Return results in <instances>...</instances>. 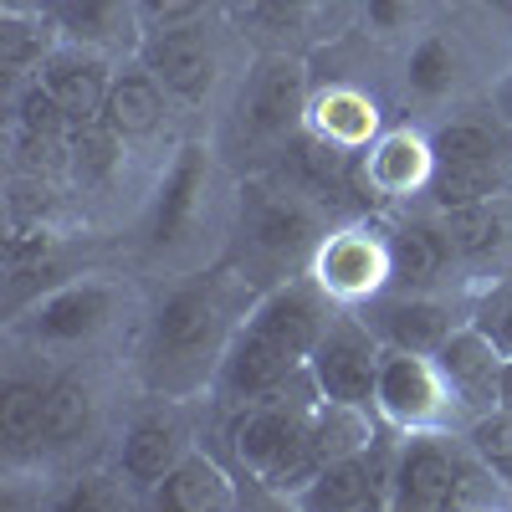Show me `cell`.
I'll use <instances>...</instances> for the list:
<instances>
[{
  "mask_svg": "<svg viewBox=\"0 0 512 512\" xmlns=\"http://www.w3.org/2000/svg\"><path fill=\"white\" fill-rule=\"evenodd\" d=\"M431 159H502V144L487 123H446L431 139Z\"/></svg>",
  "mask_w": 512,
  "mask_h": 512,
  "instance_id": "cell-31",
  "label": "cell"
},
{
  "mask_svg": "<svg viewBox=\"0 0 512 512\" xmlns=\"http://www.w3.org/2000/svg\"><path fill=\"white\" fill-rule=\"evenodd\" d=\"M205 11V0H139V26H175V21H195Z\"/></svg>",
  "mask_w": 512,
  "mask_h": 512,
  "instance_id": "cell-33",
  "label": "cell"
},
{
  "mask_svg": "<svg viewBox=\"0 0 512 512\" xmlns=\"http://www.w3.org/2000/svg\"><path fill=\"white\" fill-rule=\"evenodd\" d=\"M507 103H512V93H507Z\"/></svg>",
  "mask_w": 512,
  "mask_h": 512,
  "instance_id": "cell-39",
  "label": "cell"
},
{
  "mask_svg": "<svg viewBox=\"0 0 512 512\" xmlns=\"http://www.w3.org/2000/svg\"><path fill=\"white\" fill-rule=\"evenodd\" d=\"M415 180H431V149H420L415 139L395 134V139H384L369 164L359 169V185L364 190H379V195H400L410 190Z\"/></svg>",
  "mask_w": 512,
  "mask_h": 512,
  "instance_id": "cell-26",
  "label": "cell"
},
{
  "mask_svg": "<svg viewBox=\"0 0 512 512\" xmlns=\"http://www.w3.org/2000/svg\"><path fill=\"white\" fill-rule=\"evenodd\" d=\"M113 313H118V287L103 277H77V282H57L47 297H36L26 333L36 344H88L113 323Z\"/></svg>",
  "mask_w": 512,
  "mask_h": 512,
  "instance_id": "cell-10",
  "label": "cell"
},
{
  "mask_svg": "<svg viewBox=\"0 0 512 512\" xmlns=\"http://www.w3.org/2000/svg\"><path fill=\"white\" fill-rule=\"evenodd\" d=\"M118 487H123V482L88 477V482H77V487L62 497V507H118V502H123V497H118Z\"/></svg>",
  "mask_w": 512,
  "mask_h": 512,
  "instance_id": "cell-34",
  "label": "cell"
},
{
  "mask_svg": "<svg viewBox=\"0 0 512 512\" xmlns=\"http://www.w3.org/2000/svg\"><path fill=\"white\" fill-rule=\"evenodd\" d=\"M313 128H318V134H328L333 144L354 149V144H364V139L374 134V103H364V98L349 93V88H338V93L323 98V118H318Z\"/></svg>",
  "mask_w": 512,
  "mask_h": 512,
  "instance_id": "cell-28",
  "label": "cell"
},
{
  "mask_svg": "<svg viewBox=\"0 0 512 512\" xmlns=\"http://www.w3.org/2000/svg\"><path fill=\"white\" fill-rule=\"evenodd\" d=\"M190 456V425L175 405H154L144 410L134 425L123 431L118 446V477H128V487L149 492L154 482H164L175 466Z\"/></svg>",
  "mask_w": 512,
  "mask_h": 512,
  "instance_id": "cell-14",
  "label": "cell"
},
{
  "mask_svg": "<svg viewBox=\"0 0 512 512\" xmlns=\"http://www.w3.org/2000/svg\"><path fill=\"white\" fill-rule=\"evenodd\" d=\"M420 6L425 0H364V21L379 31V36H400L420 21Z\"/></svg>",
  "mask_w": 512,
  "mask_h": 512,
  "instance_id": "cell-32",
  "label": "cell"
},
{
  "mask_svg": "<svg viewBox=\"0 0 512 512\" xmlns=\"http://www.w3.org/2000/svg\"><path fill=\"white\" fill-rule=\"evenodd\" d=\"M482 477H497V472L472 451V441L456 446L441 431H410V441L395 451L390 507H410V512L466 507V502H472V487Z\"/></svg>",
  "mask_w": 512,
  "mask_h": 512,
  "instance_id": "cell-4",
  "label": "cell"
},
{
  "mask_svg": "<svg viewBox=\"0 0 512 512\" xmlns=\"http://www.w3.org/2000/svg\"><path fill=\"white\" fill-rule=\"evenodd\" d=\"M210 210V149L205 144H185L169 164V175L159 185V200H154V221H149V246L154 251H169L190 241V231L205 221Z\"/></svg>",
  "mask_w": 512,
  "mask_h": 512,
  "instance_id": "cell-13",
  "label": "cell"
},
{
  "mask_svg": "<svg viewBox=\"0 0 512 512\" xmlns=\"http://www.w3.org/2000/svg\"><path fill=\"white\" fill-rule=\"evenodd\" d=\"M41 425H47V384L11 374L0 384V441L11 456L41 451Z\"/></svg>",
  "mask_w": 512,
  "mask_h": 512,
  "instance_id": "cell-24",
  "label": "cell"
},
{
  "mask_svg": "<svg viewBox=\"0 0 512 512\" xmlns=\"http://www.w3.org/2000/svg\"><path fill=\"white\" fill-rule=\"evenodd\" d=\"M62 31L52 26L47 11H6L0 16V72H6V82H26L41 72V62H47L57 52Z\"/></svg>",
  "mask_w": 512,
  "mask_h": 512,
  "instance_id": "cell-21",
  "label": "cell"
},
{
  "mask_svg": "<svg viewBox=\"0 0 512 512\" xmlns=\"http://www.w3.org/2000/svg\"><path fill=\"white\" fill-rule=\"evenodd\" d=\"M502 405H512V359L502 364Z\"/></svg>",
  "mask_w": 512,
  "mask_h": 512,
  "instance_id": "cell-36",
  "label": "cell"
},
{
  "mask_svg": "<svg viewBox=\"0 0 512 512\" xmlns=\"http://www.w3.org/2000/svg\"><path fill=\"white\" fill-rule=\"evenodd\" d=\"M451 256H456V246H451L446 226H420V221L400 226L390 236V287H410V292L436 287L441 272L451 267Z\"/></svg>",
  "mask_w": 512,
  "mask_h": 512,
  "instance_id": "cell-20",
  "label": "cell"
},
{
  "mask_svg": "<svg viewBox=\"0 0 512 512\" xmlns=\"http://www.w3.org/2000/svg\"><path fill=\"white\" fill-rule=\"evenodd\" d=\"M236 123L251 144H287L308 128V72L287 52H267L236 98Z\"/></svg>",
  "mask_w": 512,
  "mask_h": 512,
  "instance_id": "cell-5",
  "label": "cell"
},
{
  "mask_svg": "<svg viewBox=\"0 0 512 512\" xmlns=\"http://www.w3.org/2000/svg\"><path fill=\"white\" fill-rule=\"evenodd\" d=\"M456 41L446 31H431V36H420L415 41V52H410V93L425 98V103H436L456 88Z\"/></svg>",
  "mask_w": 512,
  "mask_h": 512,
  "instance_id": "cell-27",
  "label": "cell"
},
{
  "mask_svg": "<svg viewBox=\"0 0 512 512\" xmlns=\"http://www.w3.org/2000/svg\"><path fill=\"white\" fill-rule=\"evenodd\" d=\"M425 195L436 200V210L497 200V195H507V164L502 159H431Z\"/></svg>",
  "mask_w": 512,
  "mask_h": 512,
  "instance_id": "cell-22",
  "label": "cell"
},
{
  "mask_svg": "<svg viewBox=\"0 0 512 512\" xmlns=\"http://www.w3.org/2000/svg\"><path fill=\"white\" fill-rule=\"evenodd\" d=\"M149 502L169 507V512H226V507H236V487L210 456L190 451L164 482L149 487Z\"/></svg>",
  "mask_w": 512,
  "mask_h": 512,
  "instance_id": "cell-18",
  "label": "cell"
},
{
  "mask_svg": "<svg viewBox=\"0 0 512 512\" xmlns=\"http://www.w3.org/2000/svg\"><path fill=\"white\" fill-rule=\"evenodd\" d=\"M41 88H47L72 123H93L103 118V103H108V88H113V72L103 62L98 47H82V41H57V52L41 62Z\"/></svg>",
  "mask_w": 512,
  "mask_h": 512,
  "instance_id": "cell-15",
  "label": "cell"
},
{
  "mask_svg": "<svg viewBox=\"0 0 512 512\" xmlns=\"http://www.w3.org/2000/svg\"><path fill=\"white\" fill-rule=\"evenodd\" d=\"M466 441H472V451L497 472V482L512 492V405H497L487 415H477L472 425H466Z\"/></svg>",
  "mask_w": 512,
  "mask_h": 512,
  "instance_id": "cell-29",
  "label": "cell"
},
{
  "mask_svg": "<svg viewBox=\"0 0 512 512\" xmlns=\"http://www.w3.org/2000/svg\"><path fill=\"white\" fill-rule=\"evenodd\" d=\"M492 11H502V16H512V0H487Z\"/></svg>",
  "mask_w": 512,
  "mask_h": 512,
  "instance_id": "cell-38",
  "label": "cell"
},
{
  "mask_svg": "<svg viewBox=\"0 0 512 512\" xmlns=\"http://www.w3.org/2000/svg\"><path fill=\"white\" fill-rule=\"evenodd\" d=\"M164 103L169 93L159 88V77L139 62L134 72H113V88L103 103V123L128 144V139H149L154 128L164 123Z\"/></svg>",
  "mask_w": 512,
  "mask_h": 512,
  "instance_id": "cell-19",
  "label": "cell"
},
{
  "mask_svg": "<svg viewBox=\"0 0 512 512\" xmlns=\"http://www.w3.org/2000/svg\"><path fill=\"white\" fill-rule=\"evenodd\" d=\"M251 308H256V297L241 267L236 272L216 267V272L180 282L154 308L149 344H144V384L164 400H180V395L216 384V369Z\"/></svg>",
  "mask_w": 512,
  "mask_h": 512,
  "instance_id": "cell-1",
  "label": "cell"
},
{
  "mask_svg": "<svg viewBox=\"0 0 512 512\" xmlns=\"http://www.w3.org/2000/svg\"><path fill=\"white\" fill-rule=\"evenodd\" d=\"M477 323L492 333V344H497V349L512 359V297H502V303H497L487 318H477Z\"/></svg>",
  "mask_w": 512,
  "mask_h": 512,
  "instance_id": "cell-35",
  "label": "cell"
},
{
  "mask_svg": "<svg viewBox=\"0 0 512 512\" xmlns=\"http://www.w3.org/2000/svg\"><path fill=\"white\" fill-rule=\"evenodd\" d=\"M6 11H41V0H0Z\"/></svg>",
  "mask_w": 512,
  "mask_h": 512,
  "instance_id": "cell-37",
  "label": "cell"
},
{
  "mask_svg": "<svg viewBox=\"0 0 512 512\" xmlns=\"http://www.w3.org/2000/svg\"><path fill=\"white\" fill-rule=\"evenodd\" d=\"M139 62L159 77V88L175 103H200L210 98L221 77V52L216 36H210L200 21H175V26H154L139 41Z\"/></svg>",
  "mask_w": 512,
  "mask_h": 512,
  "instance_id": "cell-7",
  "label": "cell"
},
{
  "mask_svg": "<svg viewBox=\"0 0 512 512\" xmlns=\"http://www.w3.org/2000/svg\"><path fill=\"white\" fill-rule=\"evenodd\" d=\"M313 282L328 297H374L390 282V241H369L364 231H338L313 256Z\"/></svg>",
  "mask_w": 512,
  "mask_h": 512,
  "instance_id": "cell-16",
  "label": "cell"
},
{
  "mask_svg": "<svg viewBox=\"0 0 512 512\" xmlns=\"http://www.w3.org/2000/svg\"><path fill=\"white\" fill-rule=\"evenodd\" d=\"M333 0H246V16L272 36H313V26L328 16Z\"/></svg>",
  "mask_w": 512,
  "mask_h": 512,
  "instance_id": "cell-30",
  "label": "cell"
},
{
  "mask_svg": "<svg viewBox=\"0 0 512 512\" xmlns=\"http://www.w3.org/2000/svg\"><path fill=\"white\" fill-rule=\"evenodd\" d=\"M98 420V400H93V384L77 379V374H57L47 384V425H41V451H67L82 436L93 431Z\"/></svg>",
  "mask_w": 512,
  "mask_h": 512,
  "instance_id": "cell-23",
  "label": "cell"
},
{
  "mask_svg": "<svg viewBox=\"0 0 512 512\" xmlns=\"http://www.w3.org/2000/svg\"><path fill=\"white\" fill-rule=\"evenodd\" d=\"M364 323L379 333L384 349H410V354H436L446 338L461 328L456 313L431 292H410V287H390V292H374Z\"/></svg>",
  "mask_w": 512,
  "mask_h": 512,
  "instance_id": "cell-12",
  "label": "cell"
},
{
  "mask_svg": "<svg viewBox=\"0 0 512 512\" xmlns=\"http://www.w3.org/2000/svg\"><path fill=\"white\" fill-rule=\"evenodd\" d=\"M379 359H384V344L379 333L364 323V313H338L328 318L323 338L308 354V379L318 384L323 400H338V405H374V384H379Z\"/></svg>",
  "mask_w": 512,
  "mask_h": 512,
  "instance_id": "cell-6",
  "label": "cell"
},
{
  "mask_svg": "<svg viewBox=\"0 0 512 512\" xmlns=\"http://www.w3.org/2000/svg\"><path fill=\"white\" fill-rule=\"evenodd\" d=\"M41 11L52 16L62 41H82V47L108 52L139 21V0H41Z\"/></svg>",
  "mask_w": 512,
  "mask_h": 512,
  "instance_id": "cell-17",
  "label": "cell"
},
{
  "mask_svg": "<svg viewBox=\"0 0 512 512\" xmlns=\"http://www.w3.org/2000/svg\"><path fill=\"white\" fill-rule=\"evenodd\" d=\"M502 364H507V354L492 344V333L482 323H461L436 349V369L446 379V395L466 420H477V415L502 405Z\"/></svg>",
  "mask_w": 512,
  "mask_h": 512,
  "instance_id": "cell-9",
  "label": "cell"
},
{
  "mask_svg": "<svg viewBox=\"0 0 512 512\" xmlns=\"http://www.w3.org/2000/svg\"><path fill=\"white\" fill-rule=\"evenodd\" d=\"M318 400V390L308 395ZM308 400H282V390L262 395L241 405L236 425H231V451L246 472L282 492V497H297L313 477H318V446H313V405Z\"/></svg>",
  "mask_w": 512,
  "mask_h": 512,
  "instance_id": "cell-2",
  "label": "cell"
},
{
  "mask_svg": "<svg viewBox=\"0 0 512 512\" xmlns=\"http://www.w3.org/2000/svg\"><path fill=\"white\" fill-rule=\"evenodd\" d=\"M241 272H272V282H282L292 267H303L308 256H318L323 236V210L313 205V195H303L297 185H277V180H251L241 190Z\"/></svg>",
  "mask_w": 512,
  "mask_h": 512,
  "instance_id": "cell-3",
  "label": "cell"
},
{
  "mask_svg": "<svg viewBox=\"0 0 512 512\" xmlns=\"http://www.w3.org/2000/svg\"><path fill=\"white\" fill-rule=\"evenodd\" d=\"M390 487H395V451L369 446L323 461L318 477L297 492V502L313 512H364V507H390Z\"/></svg>",
  "mask_w": 512,
  "mask_h": 512,
  "instance_id": "cell-11",
  "label": "cell"
},
{
  "mask_svg": "<svg viewBox=\"0 0 512 512\" xmlns=\"http://www.w3.org/2000/svg\"><path fill=\"white\" fill-rule=\"evenodd\" d=\"M374 405H379L384 420H395L400 431H436L441 410L451 405L446 379L436 369V354L384 349L379 384H374Z\"/></svg>",
  "mask_w": 512,
  "mask_h": 512,
  "instance_id": "cell-8",
  "label": "cell"
},
{
  "mask_svg": "<svg viewBox=\"0 0 512 512\" xmlns=\"http://www.w3.org/2000/svg\"><path fill=\"white\" fill-rule=\"evenodd\" d=\"M441 226H446L456 256H487V251H497V246L507 241L512 216H507V205H502V195H497V200H477V205H451V210H441Z\"/></svg>",
  "mask_w": 512,
  "mask_h": 512,
  "instance_id": "cell-25",
  "label": "cell"
}]
</instances>
